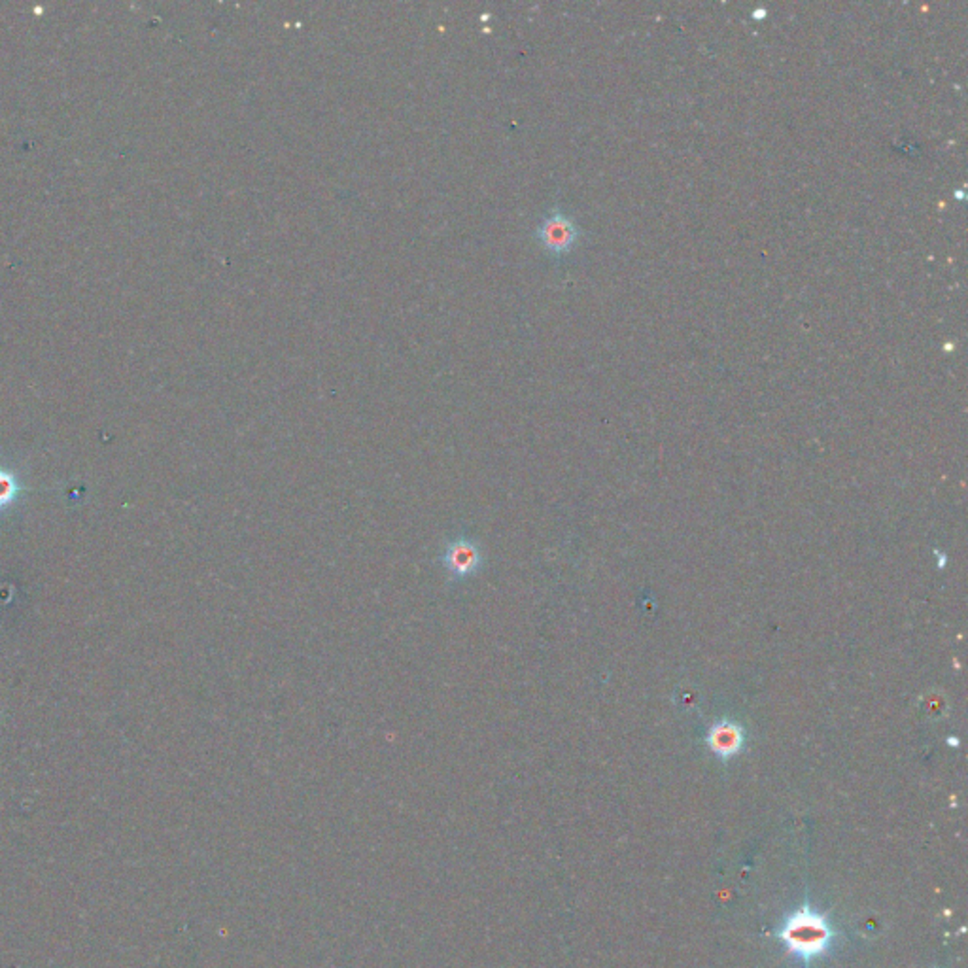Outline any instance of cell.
Listing matches in <instances>:
<instances>
[{"mask_svg": "<svg viewBox=\"0 0 968 968\" xmlns=\"http://www.w3.org/2000/svg\"><path fill=\"white\" fill-rule=\"evenodd\" d=\"M783 950L800 961L806 968L813 961L827 957L838 940V929L834 927L828 914L813 908L806 900L804 905L789 912L776 931Z\"/></svg>", "mask_w": 968, "mask_h": 968, "instance_id": "6da1fadb", "label": "cell"}, {"mask_svg": "<svg viewBox=\"0 0 968 968\" xmlns=\"http://www.w3.org/2000/svg\"><path fill=\"white\" fill-rule=\"evenodd\" d=\"M487 564V557L480 545L471 537H452L441 553V566L450 581H464L473 577Z\"/></svg>", "mask_w": 968, "mask_h": 968, "instance_id": "7a4b0ae2", "label": "cell"}, {"mask_svg": "<svg viewBox=\"0 0 968 968\" xmlns=\"http://www.w3.org/2000/svg\"><path fill=\"white\" fill-rule=\"evenodd\" d=\"M539 238L543 247L553 254H566L579 238V229L574 224V219L562 212H553L551 216L545 218V222L539 227Z\"/></svg>", "mask_w": 968, "mask_h": 968, "instance_id": "3957f363", "label": "cell"}, {"mask_svg": "<svg viewBox=\"0 0 968 968\" xmlns=\"http://www.w3.org/2000/svg\"><path fill=\"white\" fill-rule=\"evenodd\" d=\"M711 750L722 759L736 755L741 747V731L732 724H719L710 736Z\"/></svg>", "mask_w": 968, "mask_h": 968, "instance_id": "277c9868", "label": "cell"}, {"mask_svg": "<svg viewBox=\"0 0 968 968\" xmlns=\"http://www.w3.org/2000/svg\"><path fill=\"white\" fill-rule=\"evenodd\" d=\"M15 490H17V484L14 477L0 471V508H5V505H8L14 499Z\"/></svg>", "mask_w": 968, "mask_h": 968, "instance_id": "5b68a950", "label": "cell"}]
</instances>
